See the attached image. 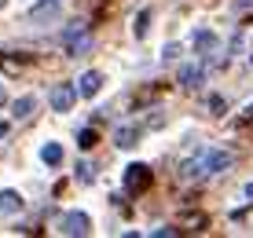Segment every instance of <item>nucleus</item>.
I'll use <instances>...</instances> for the list:
<instances>
[{
  "instance_id": "nucleus-14",
  "label": "nucleus",
  "mask_w": 253,
  "mask_h": 238,
  "mask_svg": "<svg viewBox=\"0 0 253 238\" xmlns=\"http://www.w3.org/2000/svg\"><path fill=\"white\" fill-rule=\"evenodd\" d=\"M147 30H151V11L143 7V11H139L136 19H132V37H136V40H143V37H147Z\"/></svg>"
},
{
  "instance_id": "nucleus-18",
  "label": "nucleus",
  "mask_w": 253,
  "mask_h": 238,
  "mask_svg": "<svg viewBox=\"0 0 253 238\" xmlns=\"http://www.w3.org/2000/svg\"><path fill=\"white\" fill-rule=\"evenodd\" d=\"M77 180H81V183H92V165H88V161H77Z\"/></svg>"
},
{
  "instance_id": "nucleus-26",
  "label": "nucleus",
  "mask_w": 253,
  "mask_h": 238,
  "mask_svg": "<svg viewBox=\"0 0 253 238\" xmlns=\"http://www.w3.org/2000/svg\"><path fill=\"white\" fill-rule=\"evenodd\" d=\"M59 4H63V0H59Z\"/></svg>"
},
{
  "instance_id": "nucleus-1",
  "label": "nucleus",
  "mask_w": 253,
  "mask_h": 238,
  "mask_svg": "<svg viewBox=\"0 0 253 238\" xmlns=\"http://www.w3.org/2000/svg\"><path fill=\"white\" fill-rule=\"evenodd\" d=\"M59 231L63 235H88L92 220H88V213H81V209H70V213L59 216Z\"/></svg>"
},
{
  "instance_id": "nucleus-5",
  "label": "nucleus",
  "mask_w": 253,
  "mask_h": 238,
  "mask_svg": "<svg viewBox=\"0 0 253 238\" xmlns=\"http://www.w3.org/2000/svg\"><path fill=\"white\" fill-rule=\"evenodd\" d=\"M125 187L128 191H147V187H151V169H147V165H128V169H125Z\"/></svg>"
},
{
  "instance_id": "nucleus-20",
  "label": "nucleus",
  "mask_w": 253,
  "mask_h": 238,
  "mask_svg": "<svg viewBox=\"0 0 253 238\" xmlns=\"http://www.w3.org/2000/svg\"><path fill=\"white\" fill-rule=\"evenodd\" d=\"M242 40H246V33L235 30V37H231V51H242Z\"/></svg>"
},
{
  "instance_id": "nucleus-3",
  "label": "nucleus",
  "mask_w": 253,
  "mask_h": 238,
  "mask_svg": "<svg viewBox=\"0 0 253 238\" xmlns=\"http://www.w3.org/2000/svg\"><path fill=\"white\" fill-rule=\"evenodd\" d=\"M216 44H220V37H216L209 26H202V30L191 33V48H195V55H198V59H209V55L216 51Z\"/></svg>"
},
{
  "instance_id": "nucleus-7",
  "label": "nucleus",
  "mask_w": 253,
  "mask_h": 238,
  "mask_svg": "<svg viewBox=\"0 0 253 238\" xmlns=\"http://www.w3.org/2000/svg\"><path fill=\"white\" fill-rule=\"evenodd\" d=\"M176 81L184 84V88H198V84L206 81V66H202V63H187V66H180Z\"/></svg>"
},
{
  "instance_id": "nucleus-23",
  "label": "nucleus",
  "mask_w": 253,
  "mask_h": 238,
  "mask_svg": "<svg viewBox=\"0 0 253 238\" xmlns=\"http://www.w3.org/2000/svg\"><path fill=\"white\" fill-rule=\"evenodd\" d=\"M246 118H253V103H250V107H246Z\"/></svg>"
},
{
  "instance_id": "nucleus-16",
  "label": "nucleus",
  "mask_w": 253,
  "mask_h": 238,
  "mask_svg": "<svg viewBox=\"0 0 253 238\" xmlns=\"http://www.w3.org/2000/svg\"><path fill=\"white\" fill-rule=\"evenodd\" d=\"M95 143H99V136H95V128H81V136H77V147H81V151H92Z\"/></svg>"
},
{
  "instance_id": "nucleus-9",
  "label": "nucleus",
  "mask_w": 253,
  "mask_h": 238,
  "mask_svg": "<svg viewBox=\"0 0 253 238\" xmlns=\"http://www.w3.org/2000/svg\"><path fill=\"white\" fill-rule=\"evenodd\" d=\"M202 161H206V172H224L231 165V151H209Z\"/></svg>"
},
{
  "instance_id": "nucleus-10",
  "label": "nucleus",
  "mask_w": 253,
  "mask_h": 238,
  "mask_svg": "<svg viewBox=\"0 0 253 238\" xmlns=\"http://www.w3.org/2000/svg\"><path fill=\"white\" fill-rule=\"evenodd\" d=\"M114 143L121 147V151H132V147L139 143V128H132V125H121V128L114 132Z\"/></svg>"
},
{
  "instance_id": "nucleus-11",
  "label": "nucleus",
  "mask_w": 253,
  "mask_h": 238,
  "mask_svg": "<svg viewBox=\"0 0 253 238\" xmlns=\"http://www.w3.org/2000/svg\"><path fill=\"white\" fill-rule=\"evenodd\" d=\"M33 107H37V95H22V99L11 103V118H15V121H26V118L33 114Z\"/></svg>"
},
{
  "instance_id": "nucleus-24",
  "label": "nucleus",
  "mask_w": 253,
  "mask_h": 238,
  "mask_svg": "<svg viewBox=\"0 0 253 238\" xmlns=\"http://www.w3.org/2000/svg\"><path fill=\"white\" fill-rule=\"evenodd\" d=\"M250 63H253V44H250Z\"/></svg>"
},
{
  "instance_id": "nucleus-19",
  "label": "nucleus",
  "mask_w": 253,
  "mask_h": 238,
  "mask_svg": "<svg viewBox=\"0 0 253 238\" xmlns=\"http://www.w3.org/2000/svg\"><path fill=\"white\" fill-rule=\"evenodd\" d=\"M209 110H213V114H224V110H228L224 95H209Z\"/></svg>"
},
{
  "instance_id": "nucleus-4",
  "label": "nucleus",
  "mask_w": 253,
  "mask_h": 238,
  "mask_svg": "<svg viewBox=\"0 0 253 238\" xmlns=\"http://www.w3.org/2000/svg\"><path fill=\"white\" fill-rule=\"evenodd\" d=\"M77 95H84V99H92V95H99V88H103V74L99 70H84L81 77H77Z\"/></svg>"
},
{
  "instance_id": "nucleus-12",
  "label": "nucleus",
  "mask_w": 253,
  "mask_h": 238,
  "mask_svg": "<svg viewBox=\"0 0 253 238\" xmlns=\"http://www.w3.org/2000/svg\"><path fill=\"white\" fill-rule=\"evenodd\" d=\"M180 176H184V180H202L206 176V161L202 158H187V161L180 165Z\"/></svg>"
},
{
  "instance_id": "nucleus-8",
  "label": "nucleus",
  "mask_w": 253,
  "mask_h": 238,
  "mask_svg": "<svg viewBox=\"0 0 253 238\" xmlns=\"http://www.w3.org/2000/svg\"><path fill=\"white\" fill-rule=\"evenodd\" d=\"M51 19H59V0H44L30 11V22H51Z\"/></svg>"
},
{
  "instance_id": "nucleus-2",
  "label": "nucleus",
  "mask_w": 253,
  "mask_h": 238,
  "mask_svg": "<svg viewBox=\"0 0 253 238\" xmlns=\"http://www.w3.org/2000/svg\"><path fill=\"white\" fill-rule=\"evenodd\" d=\"M74 99H77V88L70 84V81H59V84L48 92V103H51V110H59V114H66L70 107H74Z\"/></svg>"
},
{
  "instance_id": "nucleus-13",
  "label": "nucleus",
  "mask_w": 253,
  "mask_h": 238,
  "mask_svg": "<svg viewBox=\"0 0 253 238\" xmlns=\"http://www.w3.org/2000/svg\"><path fill=\"white\" fill-rule=\"evenodd\" d=\"M19 209H22L19 191H0V213H19Z\"/></svg>"
},
{
  "instance_id": "nucleus-25",
  "label": "nucleus",
  "mask_w": 253,
  "mask_h": 238,
  "mask_svg": "<svg viewBox=\"0 0 253 238\" xmlns=\"http://www.w3.org/2000/svg\"><path fill=\"white\" fill-rule=\"evenodd\" d=\"M0 103H4V88H0Z\"/></svg>"
},
{
  "instance_id": "nucleus-21",
  "label": "nucleus",
  "mask_w": 253,
  "mask_h": 238,
  "mask_svg": "<svg viewBox=\"0 0 253 238\" xmlns=\"http://www.w3.org/2000/svg\"><path fill=\"white\" fill-rule=\"evenodd\" d=\"M7 128H11V125H7V121H0V139L7 136Z\"/></svg>"
},
{
  "instance_id": "nucleus-22",
  "label": "nucleus",
  "mask_w": 253,
  "mask_h": 238,
  "mask_svg": "<svg viewBox=\"0 0 253 238\" xmlns=\"http://www.w3.org/2000/svg\"><path fill=\"white\" fill-rule=\"evenodd\" d=\"M242 195H246V198L253 201V183H246V191H242Z\"/></svg>"
},
{
  "instance_id": "nucleus-17",
  "label": "nucleus",
  "mask_w": 253,
  "mask_h": 238,
  "mask_svg": "<svg viewBox=\"0 0 253 238\" xmlns=\"http://www.w3.org/2000/svg\"><path fill=\"white\" fill-rule=\"evenodd\" d=\"M180 51H184L180 44H165V51H162V63H176V59H180Z\"/></svg>"
},
{
  "instance_id": "nucleus-6",
  "label": "nucleus",
  "mask_w": 253,
  "mask_h": 238,
  "mask_svg": "<svg viewBox=\"0 0 253 238\" xmlns=\"http://www.w3.org/2000/svg\"><path fill=\"white\" fill-rule=\"evenodd\" d=\"M63 44H66V51H84L88 48V37H84V22H74V26H66V33H63Z\"/></svg>"
},
{
  "instance_id": "nucleus-15",
  "label": "nucleus",
  "mask_w": 253,
  "mask_h": 238,
  "mask_svg": "<svg viewBox=\"0 0 253 238\" xmlns=\"http://www.w3.org/2000/svg\"><path fill=\"white\" fill-rule=\"evenodd\" d=\"M41 161H44V165H59V161H63V147H59V143H44V147H41Z\"/></svg>"
}]
</instances>
